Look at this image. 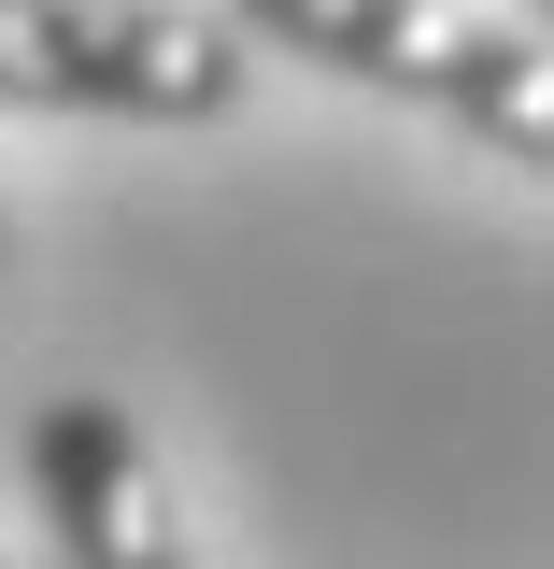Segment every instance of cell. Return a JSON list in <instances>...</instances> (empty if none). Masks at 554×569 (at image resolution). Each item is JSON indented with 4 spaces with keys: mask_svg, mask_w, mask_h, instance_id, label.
I'll return each mask as SVG.
<instances>
[{
    "mask_svg": "<svg viewBox=\"0 0 554 569\" xmlns=\"http://www.w3.org/2000/svg\"><path fill=\"white\" fill-rule=\"evenodd\" d=\"M242 29L200 0H0V100L14 114H142V129H213L242 114Z\"/></svg>",
    "mask_w": 554,
    "mask_h": 569,
    "instance_id": "obj_2",
    "label": "cell"
},
{
    "mask_svg": "<svg viewBox=\"0 0 554 569\" xmlns=\"http://www.w3.org/2000/svg\"><path fill=\"white\" fill-rule=\"evenodd\" d=\"M228 29L328 58L355 86H399L426 114H455L470 142H497L512 171H554V58L541 29H512L484 0H228Z\"/></svg>",
    "mask_w": 554,
    "mask_h": 569,
    "instance_id": "obj_1",
    "label": "cell"
},
{
    "mask_svg": "<svg viewBox=\"0 0 554 569\" xmlns=\"http://www.w3.org/2000/svg\"><path fill=\"white\" fill-rule=\"evenodd\" d=\"M29 485H43V556L58 569H200L171 456L142 441L114 385H58L29 413Z\"/></svg>",
    "mask_w": 554,
    "mask_h": 569,
    "instance_id": "obj_3",
    "label": "cell"
},
{
    "mask_svg": "<svg viewBox=\"0 0 554 569\" xmlns=\"http://www.w3.org/2000/svg\"><path fill=\"white\" fill-rule=\"evenodd\" d=\"M0 569H58V556H0Z\"/></svg>",
    "mask_w": 554,
    "mask_h": 569,
    "instance_id": "obj_4",
    "label": "cell"
}]
</instances>
